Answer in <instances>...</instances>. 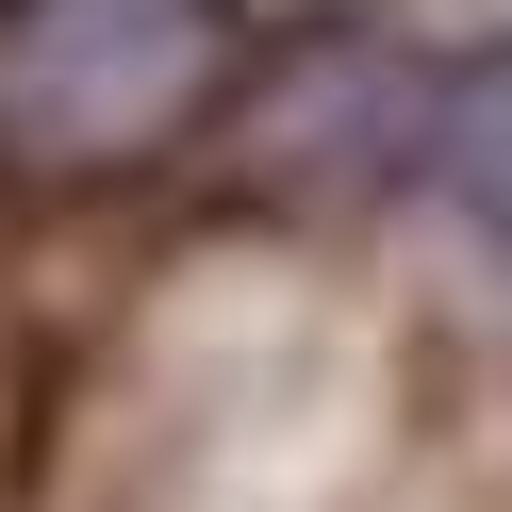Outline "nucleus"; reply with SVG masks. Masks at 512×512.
I'll return each instance as SVG.
<instances>
[{
	"label": "nucleus",
	"mask_w": 512,
	"mask_h": 512,
	"mask_svg": "<svg viewBox=\"0 0 512 512\" xmlns=\"http://www.w3.org/2000/svg\"><path fill=\"white\" fill-rule=\"evenodd\" d=\"M215 0H0V133L17 149H133L199 100Z\"/></svg>",
	"instance_id": "nucleus-1"
},
{
	"label": "nucleus",
	"mask_w": 512,
	"mask_h": 512,
	"mask_svg": "<svg viewBox=\"0 0 512 512\" xmlns=\"http://www.w3.org/2000/svg\"><path fill=\"white\" fill-rule=\"evenodd\" d=\"M397 166L430 182V199L463 215L479 248H512V50H479V67H430V83H397Z\"/></svg>",
	"instance_id": "nucleus-2"
}]
</instances>
